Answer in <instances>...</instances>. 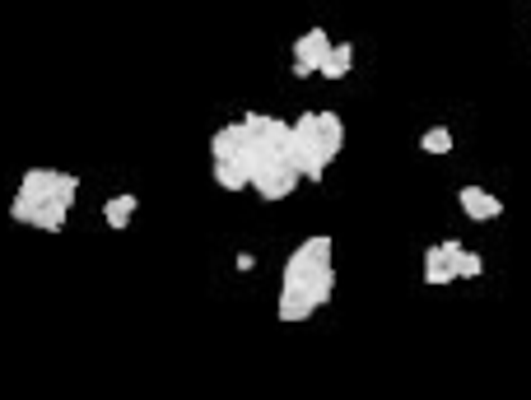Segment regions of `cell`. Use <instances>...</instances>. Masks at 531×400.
Returning a JSON list of instances; mask_svg holds the SVG:
<instances>
[{
    "label": "cell",
    "instance_id": "7",
    "mask_svg": "<svg viewBox=\"0 0 531 400\" xmlns=\"http://www.w3.org/2000/svg\"><path fill=\"white\" fill-rule=\"evenodd\" d=\"M457 205H462L466 219H476V224H494L499 214H504V200L494 196L485 187H462L457 191Z\"/></svg>",
    "mask_w": 531,
    "mask_h": 400
},
{
    "label": "cell",
    "instance_id": "6",
    "mask_svg": "<svg viewBox=\"0 0 531 400\" xmlns=\"http://www.w3.org/2000/svg\"><path fill=\"white\" fill-rule=\"evenodd\" d=\"M462 242L457 238H448V242H434L429 252H424V284H457L462 280Z\"/></svg>",
    "mask_w": 531,
    "mask_h": 400
},
{
    "label": "cell",
    "instance_id": "5",
    "mask_svg": "<svg viewBox=\"0 0 531 400\" xmlns=\"http://www.w3.org/2000/svg\"><path fill=\"white\" fill-rule=\"evenodd\" d=\"M331 47L336 42L327 38V28H308V33H299V42H294V61H289V70H294V80H308V75H322V61L331 56Z\"/></svg>",
    "mask_w": 531,
    "mask_h": 400
},
{
    "label": "cell",
    "instance_id": "3",
    "mask_svg": "<svg viewBox=\"0 0 531 400\" xmlns=\"http://www.w3.org/2000/svg\"><path fill=\"white\" fill-rule=\"evenodd\" d=\"M341 149H345V121L336 112H299L294 117L289 163L303 173V182H322Z\"/></svg>",
    "mask_w": 531,
    "mask_h": 400
},
{
    "label": "cell",
    "instance_id": "4",
    "mask_svg": "<svg viewBox=\"0 0 531 400\" xmlns=\"http://www.w3.org/2000/svg\"><path fill=\"white\" fill-rule=\"evenodd\" d=\"M299 182H303V173L289 159H271V163H261L257 173H252V191H257L261 200L294 196V191H299Z\"/></svg>",
    "mask_w": 531,
    "mask_h": 400
},
{
    "label": "cell",
    "instance_id": "10",
    "mask_svg": "<svg viewBox=\"0 0 531 400\" xmlns=\"http://www.w3.org/2000/svg\"><path fill=\"white\" fill-rule=\"evenodd\" d=\"M215 187L219 191H247L252 187V173H247L238 159H215Z\"/></svg>",
    "mask_w": 531,
    "mask_h": 400
},
{
    "label": "cell",
    "instance_id": "13",
    "mask_svg": "<svg viewBox=\"0 0 531 400\" xmlns=\"http://www.w3.org/2000/svg\"><path fill=\"white\" fill-rule=\"evenodd\" d=\"M480 275H485V261H480V252L466 247L462 252V280H480Z\"/></svg>",
    "mask_w": 531,
    "mask_h": 400
},
{
    "label": "cell",
    "instance_id": "8",
    "mask_svg": "<svg viewBox=\"0 0 531 400\" xmlns=\"http://www.w3.org/2000/svg\"><path fill=\"white\" fill-rule=\"evenodd\" d=\"M243 149H247V126L243 121H229L210 135V159H238L243 163Z\"/></svg>",
    "mask_w": 531,
    "mask_h": 400
},
{
    "label": "cell",
    "instance_id": "14",
    "mask_svg": "<svg viewBox=\"0 0 531 400\" xmlns=\"http://www.w3.org/2000/svg\"><path fill=\"white\" fill-rule=\"evenodd\" d=\"M233 266H238V270H257V256H252V252H238V261H233Z\"/></svg>",
    "mask_w": 531,
    "mask_h": 400
},
{
    "label": "cell",
    "instance_id": "9",
    "mask_svg": "<svg viewBox=\"0 0 531 400\" xmlns=\"http://www.w3.org/2000/svg\"><path fill=\"white\" fill-rule=\"evenodd\" d=\"M136 210H140V200L131 196V191H122V196H108V200H103V224H108L112 233H122V228H131Z\"/></svg>",
    "mask_w": 531,
    "mask_h": 400
},
{
    "label": "cell",
    "instance_id": "12",
    "mask_svg": "<svg viewBox=\"0 0 531 400\" xmlns=\"http://www.w3.org/2000/svg\"><path fill=\"white\" fill-rule=\"evenodd\" d=\"M452 145H457V140H452L448 126H429V131L420 135V149H424V154H452Z\"/></svg>",
    "mask_w": 531,
    "mask_h": 400
},
{
    "label": "cell",
    "instance_id": "1",
    "mask_svg": "<svg viewBox=\"0 0 531 400\" xmlns=\"http://www.w3.org/2000/svg\"><path fill=\"white\" fill-rule=\"evenodd\" d=\"M336 294V266H331V238L317 233V238L299 242L294 256L285 261V275H280V303H275V317L280 321H308L317 307H327Z\"/></svg>",
    "mask_w": 531,
    "mask_h": 400
},
{
    "label": "cell",
    "instance_id": "2",
    "mask_svg": "<svg viewBox=\"0 0 531 400\" xmlns=\"http://www.w3.org/2000/svg\"><path fill=\"white\" fill-rule=\"evenodd\" d=\"M80 200V177L61 173V168H28L19 177V191L10 200V219L28 228H42V233H61Z\"/></svg>",
    "mask_w": 531,
    "mask_h": 400
},
{
    "label": "cell",
    "instance_id": "11",
    "mask_svg": "<svg viewBox=\"0 0 531 400\" xmlns=\"http://www.w3.org/2000/svg\"><path fill=\"white\" fill-rule=\"evenodd\" d=\"M350 70H354V47H350V42H336L331 56L322 61V80H345Z\"/></svg>",
    "mask_w": 531,
    "mask_h": 400
}]
</instances>
